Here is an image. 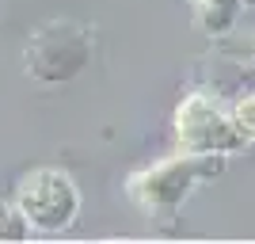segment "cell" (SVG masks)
<instances>
[{"instance_id": "277c9868", "label": "cell", "mask_w": 255, "mask_h": 244, "mask_svg": "<svg viewBox=\"0 0 255 244\" xmlns=\"http://www.w3.org/2000/svg\"><path fill=\"white\" fill-rule=\"evenodd\" d=\"M76 38H80V31L76 27H69V23H53V27H46L42 34H34V46H42V53H50V57H31V73L38 76V80H53V65L61 61V73L73 76L80 65H84V53L88 46H73Z\"/></svg>"}, {"instance_id": "5b68a950", "label": "cell", "mask_w": 255, "mask_h": 244, "mask_svg": "<svg viewBox=\"0 0 255 244\" xmlns=\"http://www.w3.org/2000/svg\"><path fill=\"white\" fill-rule=\"evenodd\" d=\"M244 4H252V0H191L194 19H198V27H202L206 34L229 31L233 19H236V11L244 8Z\"/></svg>"}, {"instance_id": "ba28073f", "label": "cell", "mask_w": 255, "mask_h": 244, "mask_svg": "<svg viewBox=\"0 0 255 244\" xmlns=\"http://www.w3.org/2000/svg\"><path fill=\"white\" fill-rule=\"evenodd\" d=\"M252 53H255V42H252Z\"/></svg>"}, {"instance_id": "52a82bcc", "label": "cell", "mask_w": 255, "mask_h": 244, "mask_svg": "<svg viewBox=\"0 0 255 244\" xmlns=\"http://www.w3.org/2000/svg\"><path fill=\"white\" fill-rule=\"evenodd\" d=\"M27 233H31V225L19 214V206L15 202H0V241H23Z\"/></svg>"}, {"instance_id": "6da1fadb", "label": "cell", "mask_w": 255, "mask_h": 244, "mask_svg": "<svg viewBox=\"0 0 255 244\" xmlns=\"http://www.w3.org/2000/svg\"><path fill=\"white\" fill-rule=\"evenodd\" d=\"M15 206L27 218L31 229L42 233H61L80 214V191L61 168H34L27 172L15 187Z\"/></svg>"}, {"instance_id": "3957f363", "label": "cell", "mask_w": 255, "mask_h": 244, "mask_svg": "<svg viewBox=\"0 0 255 244\" xmlns=\"http://www.w3.org/2000/svg\"><path fill=\"white\" fill-rule=\"evenodd\" d=\"M202 180V164L191 153H175L168 160H156L149 168H141L137 176H129V199L137 202L149 218L160 214H175L183 202L191 199V191Z\"/></svg>"}, {"instance_id": "7a4b0ae2", "label": "cell", "mask_w": 255, "mask_h": 244, "mask_svg": "<svg viewBox=\"0 0 255 244\" xmlns=\"http://www.w3.org/2000/svg\"><path fill=\"white\" fill-rule=\"evenodd\" d=\"M175 145L191 157H221L240 145L233 130V111L210 92H194L175 111Z\"/></svg>"}, {"instance_id": "8992f818", "label": "cell", "mask_w": 255, "mask_h": 244, "mask_svg": "<svg viewBox=\"0 0 255 244\" xmlns=\"http://www.w3.org/2000/svg\"><path fill=\"white\" fill-rule=\"evenodd\" d=\"M229 111H233V130H236V138H240V145L255 141V92L244 96V99H236Z\"/></svg>"}]
</instances>
